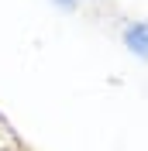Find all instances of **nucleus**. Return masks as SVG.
<instances>
[{"mask_svg": "<svg viewBox=\"0 0 148 151\" xmlns=\"http://www.w3.org/2000/svg\"><path fill=\"white\" fill-rule=\"evenodd\" d=\"M52 4H55L59 10H79V4H83V0H52Z\"/></svg>", "mask_w": 148, "mask_h": 151, "instance_id": "obj_2", "label": "nucleus"}, {"mask_svg": "<svg viewBox=\"0 0 148 151\" xmlns=\"http://www.w3.org/2000/svg\"><path fill=\"white\" fill-rule=\"evenodd\" d=\"M0 151H21L17 144H0Z\"/></svg>", "mask_w": 148, "mask_h": 151, "instance_id": "obj_3", "label": "nucleus"}, {"mask_svg": "<svg viewBox=\"0 0 148 151\" xmlns=\"http://www.w3.org/2000/svg\"><path fill=\"white\" fill-rule=\"evenodd\" d=\"M120 41L134 58L148 62V21H128L120 28Z\"/></svg>", "mask_w": 148, "mask_h": 151, "instance_id": "obj_1", "label": "nucleus"}]
</instances>
